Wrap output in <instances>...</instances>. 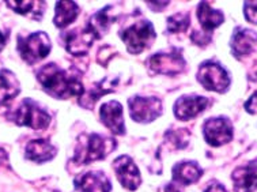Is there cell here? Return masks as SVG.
I'll use <instances>...</instances> for the list:
<instances>
[{
	"label": "cell",
	"instance_id": "cell-8",
	"mask_svg": "<svg viewBox=\"0 0 257 192\" xmlns=\"http://www.w3.org/2000/svg\"><path fill=\"white\" fill-rule=\"evenodd\" d=\"M149 67L154 74L173 76L184 72L187 61L181 55V51L173 49L170 52H159L153 55L149 59Z\"/></svg>",
	"mask_w": 257,
	"mask_h": 192
},
{
	"label": "cell",
	"instance_id": "cell-14",
	"mask_svg": "<svg viewBox=\"0 0 257 192\" xmlns=\"http://www.w3.org/2000/svg\"><path fill=\"white\" fill-rule=\"evenodd\" d=\"M99 119L106 128H109L114 135H124L125 127L122 119V107L117 101H109L101 105Z\"/></svg>",
	"mask_w": 257,
	"mask_h": 192
},
{
	"label": "cell",
	"instance_id": "cell-1",
	"mask_svg": "<svg viewBox=\"0 0 257 192\" xmlns=\"http://www.w3.org/2000/svg\"><path fill=\"white\" fill-rule=\"evenodd\" d=\"M37 79L42 84L44 90L55 99L66 100L71 97H82L84 93V87L79 78L68 74L55 63H49L40 68Z\"/></svg>",
	"mask_w": 257,
	"mask_h": 192
},
{
	"label": "cell",
	"instance_id": "cell-26",
	"mask_svg": "<svg viewBox=\"0 0 257 192\" xmlns=\"http://www.w3.org/2000/svg\"><path fill=\"white\" fill-rule=\"evenodd\" d=\"M243 17L249 24L257 25V0L243 3Z\"/></svg>",
	"mask_w": 257,
	"mask_h": 192
},
{
	"label": "cell",
	"instance_id": "cell-31",
	"mask_svg": "<svg viewBox=\"0 0 257 192\" xmlns=\"http://www.w3.org/2000/svg\"><path fill=\"white\" fill-rule=\"evenodd\" d=\"M165 192H181V191H180V189H178L173 183H170L165 187Z\"/></svg>",
	"mask_w": 257,
	"mask_h": 192
},
{
	"label": "cell",
	"instance_id": "cell-22",
	"mask_svg": "<svg viewBox=\"0 0 257 192\" xmlns=\"http://www.w3.org/2000/svg\"><path fill=\"white\" fill-rule=\"evenodd\" d=\"M78 14H79V6L75 2H57L55 6L53 22L57 28H67L78 18Z\"/></svg>",
	"mask_w": 257,
	"mask_h": 192
},
{
	"label": "cell",
	"instance_id": "cell-21",
	"mask_svg": "<svg viewBox=\"0 0 257 192\" xmlns=\"http://www.w3.org/2000/svg\"><path fill=\"white\" fill-rule=\"evenodd\" d=\"M21 91V83L14 72L10 70L0 71V105L14 100Z\"/></svg>",
	"mask_w": 257,
	"mask_h": 192
},
{
	"label": "cell",
	"instance_id": "cell-7",
	"mask_svg": "<svg viewBox=\"0 0 257 192\" xmlns=\"http://www.w3.org/2000/svg\"><path fill=\"white\" fill-rule=\"evenodd\" d=\"M130 105V115L132 120L136 123H147L154 122L162 115L164 105L162 101L157 97H142V95H134L128 101Z\"/></svg>",
	"mask_w": 257,
	"mask_h": 192
},
{
	"label": "cell",
	"instance_id": "cell-11",
	"mask_svg": "<svg viewBox=\"0 0 257 192\" xmlns=\"http://www.w3.org/2000/svg\"><path fill=\"white\" fill-rule=\"evenodd\" d=\"M229 45L231 55L237 57L238 60L245 56H249L257 47V33L252 29L237 26L231 34Z\"/></svg>",
	"mask_w": 257,
	"mask_h": 192
},
{
	"label": "cell",
	"instance_id": "cell-16",
	"mask_svg": "<svg viewBox=\"0 0 257 192\" xmlns=\"http://www.w3.org/2000/svg\"><path fill=\"white\" fill-rule=\"evenodd\" d=\"M75 187L79 192H110L112 184L103 172L93 170L75 180Z\"/></svg>",
	"mask_w": 257,
	"mask_h": 192
},
{
	"label": "cell",
	"instance_id": "cell-15",
	"mask_svg": "<svg viewBox=\"0 0 257 192\" xmlns=\"http://www.w3.org/2000/svg\"><path fill=\"white\" fill-rule=\"evenodd\" d=\"M234 191L254 192L257 189V158L239 166L231 174Z\"/></svg>",
	"mask_w": 257,
	"mask_h": 192
},
{
	"label": "cell",
	"instance_id": "cell-5",
	"mask_svg": "<svg viewBox=\"0 0 257 192\" xmlns=\"http://www.w3.org/2000/svg\"><path fill=\"white\" fill-rule=\"evenodd\" d=\"M120 37L128 48L130 53L138 55L154 42L155 30L150 21H139L130 28L120 32Z\"/></svg>",
	"mask_w": 257,
	"mask_h": 192
},
{
	"label": "cell",
	"instance_id": "cell-27",
	"mask_svg": "<svg viewBox=\"0 0 257 192\" xmlns=\"http://www.w3.org/2000/svg\"><path fill=\"white\" fill-rule=\"evenodd\" d=\"M192 41L197 44L199 47H204L207 44H210L211 41V34H207L206 32H195V33L192 34Z\"/></svg>",
	"mask_w": 257,
	"mask_h": 192
},
{
	"label": "cell",
	"instance_id": "cell-30",
	"mask_svg": "<svg viewBox=\"0 0 257 192\" xmlns=\"http://www.w3.org/2000/svg\"><path fill=\"white\" fill-rule=\"evenodd\" d=\"M147 5L151 10L154 11H162L164 9H166L169 5V2H147Z\"/></svg>",
	"mask_w": 257,
	"mask_h": 192
},
{
	"label": "cell",
	"instance_id": "cell-3",
	"mask_svg": "<svg viewBox=\"0 0 257 192\" xmlns=\"http://www.w3.org/2000/svg\"><path fill=\"white\" fill-rule=\"evenodd\" d=\"M196 79L204 89L215 93H226L231 83L227 70L215 60L203 61L197 70Z\"/></svg>",
	"mask_w": 257,
	"mask_h": 192
},
{
	"label": "cell",
	"instance_id": "cell-4",
	"mask_svg": "<svg viewBox=\"0 0 257 192\" xmlns=\"http://www.w3.org/2000/svg\"><path fill=\"white\" fill-rule=\"evenodd\" d=\"M10 120H13L18 126L29 127L33 130H44L49 126L52 117L36 101L26 99L22 101L21 107L15 112L11 113Z\"/></svg>",
	"mask_w": 257,
	"mask_h": 192
},
{
	"label": "cell",
	"instance_id": "cell-18",
	"mask_svg": "<svg viewBox=\"0 0 257 192\" xmlns=\"http://www.w3.org/2000/svg\"><path fill=\"white\" fill-rule=\"evenodd\" d=\"M197 19L203 32L210 34L214 29L219 28L224 22V15L220 10L212 9L207 2H200L197 6Z\"/></svg>",
	"mask_w": 257,
	"mask_h": 192
},
{
	"label": "cell",
	"instance_id": "cell-33",
	"mask_svg": "<svg viewBox=\"0 0 257 192\" xmlns=\"http://www.w3.org/2000/svg\"><path fill=\"white\" fill-rule=\"evenodd\" d=\"M254 75H256V78H257V70H256V74H254Z\"/></svg>",
	"mask_w": 257,
	"mask_h": 192
},
{
	"label": "cell",
	"instance_id": "cell-2",
	"mask_svg": "<svg viewBox=\"0 0 257 192\" xmlns=\"http://www.w3.org/2000/svg\"><path fill=\"white\" fill-rule=\"evenodd\" d=\"M116 149V141L109 136L98 134L82 135L78 139V146L75 149L74 162L78 165L91 164L94 161L103 159L109 153Z\"/></svg>",
	"mask_w": 257,
	"mask_h": 192
},
{
	"label": "cell",
	"instance_id": "cell-10",
	"mask_svg": "<svg viewBox=\"0 0 257 192\" xmlns=\"http://www.w3.org/2000/svg\"><path fill=\"white\" fill-rule=\"evenodd\" d=\"M208 107H210V99L203 97V95H196V94H187V95L180 97L174 104V116L177 117L178 120L187 122L199 116Z\"/></svg>",
	"mask_w": 257,
	"mask_h": 192
},
{
	"label": "cell",
	"instance_id": "cell-13",
	"mask_svg": "<svg viewBox=\"0 0 257 192\" xmlns=\"http://www.w3.org/2000/svg\"><path fill=\"white\" fill-rule=\"evenodd\" d=\"M63 37H64V42H66L67 51L72 53L74 56L86 55L89 48L93 45L94 40H95V36L87 26L83 29L71 30V32L64 34Z\"/></svg>",
	"mask_w": 257,
	"mask_h": 192
},
{
	"label": "cell",
	"instance_id": "cell-25",
	"mask_svg": "<svg viewBox=\"0 0 257 192\" xmlns=\"http://www.w3.org/2000/svg\"><path fill=\"white\" fill-rule=\"evenodd\" d=\"M189 131L185 128H180V130H172V131L166 132V138L170 142V145H173L176 149H184L187 147L188 142H189Z\"/></svg>",
	"mask_w": 257,
	"mask_h": 192
},
{
	"label": "cell",
	"instance_id": "cell-20",
	"mask_svg": "<svg viewBox=\"0 0 257 192\" xmlns=\"http://www.w3.org/2000/svg\"><path fill=\"white\" fill-rule=\"evenodd\" d=\"M113 10H114L113 6H106V7H103L101 11H98L97 14L93 15V17L90 18L89 24H87V28L93 32L95 38L102 37L103 34L109 30L110 25L116 21L117 15L112 14Z\"/></svg>",
	"mask_w": 257,
	"mask_h": 192
},
{
	"label": "cell",
	"instance_id": "cell-17",
	"mask_svg": "<svg viewBox=\"0 0 257 192\" xmlns=\"http://www.w3.org/2000/svg\"><path fill=\"white\" fill-rule=\"evenodd\" d=\"M55 155H56V147L48 139H36L29 142L25 150V157L38 164L51 161Z\"/></svg>",
	"mask_w": 257,
	"mask_h": 192
},
{
	"label": "cell",
	"instance_id": "cell-24",
	"mask_svg": "<svg viewBox=\"0 0 257 192\" xmlns=\"http://www.w3.org/2000/svg\"><path fill=\"white\" fill-rule=\"evenodd\" d=\"M169 33H183L187 32L189 26V15L188 14H176L169 17L166 21Z\"/></svg>",
	"mask_w": 257,
	"mask_h": 192
},
{
	"label": "cell",
	"instance_id": "cell-12",
	"mask_svg": "<svg viewBox=\"0 0 257 192\" xmlns=\"http://www.w3.org/2000/svg\"><path fill=\"white\" fill-rule=\"evenodd\" d=\"M113 169L116 172V176L121 185L130 191H135L142 184V176L139 169L132 161L131 157L128 155H121L114 159L113 162Z\"/></svg>",
	"mask_w": 257,
	"mask_h": 192
},
{
	"label": "cell",
	"instance_id": "cell-32",
	"mask_svg": "<svg viewBox=\"0 0 257 192\" xmlns=\"http://www.w3.org/2000/svg\"><path fill=\"white\" fill-rule=\"evenodd\" d=\"M5 45H6V37L3 36V33L0 32V51L5 48Z\"/></svg>",
	"mask_w": 257,
	"mask_h": 192
},
{
	"label": "cell",
	"instance_id": "cell-29",
	"mask_svg": "<svg viewBox=\"0 0 257 192\" xmlns=\"http://www.w3.org/2000/svg\"><path fill=\"white\" fill-rule=\"evenodd\" d=\"M204 192H227V189L219 183V181H216V180H212L210 181V184L207 185Z\"/></svg>",
	"mask_w": 257,
	"mask_h": 192
},
{
	"label": "cell",
	"instance_id": "cell-28",
	"mask_svg": "<svg viewBox=\"0 0 257 192\" xmlns=\"http://www.w3.org/2000/svg\"><path fill=\"white\" fill-rule=\"evenodd\" d=\"M243 108H245V111L248 113H250V115H256L257 113V91H254V93L250 95L248 99V101L245 103V105H243Z\"/></svg>",
	"mask_w": 257,
	"mask_h": 192
},
{
	"label": "cell",
	"instance_id": "cell-6",
	"mask_svg": "<svg viewBox=\"0 0 257 192\" xmlns=\"http://www.w3.org/2000/svg\"><path fill=\"white\" fill-rule=\"evenodd\" d=\"M18 51L26 63L34 64L49 55L51 40L44 32H37L28 37H18Z\"/></svg>",
	"mask_w": 257,
	"mask_h": 192
},
{
	"label": "cell",
	"instance_id": "cell-23",
	"mask_svg": "<svg viewBox=\"0 0 257 192\" xmlns=\"http://www.w3.org/2000/svg\"><path fill=\"white\" fill-rule=\"evenodd\" d=\"M9 5L10 9H13L15 13L21 15L34 14L41 15L42 9H45V2H32V0H26V2H6Z\"/></svg>",
	"mask_w": 257,
	"mask_h": 192
},
{
	"label": "cell",
	"instance_id": "cell-19",
	"mask_svg": "<svg viewBox=\"0 0 257 192\" xmlns=\"http://www.w3.org/2000/svg\"><path fill=\"white\" fill-rule=\"evenodd\" d=\"M204 170L200 168V165L195 161H183L178 162L173 168V180L176 183L189 185L199 181V178L203 176Z\"/></svg>",
	"mask_w": 257,
	"mask_h": 192
},
{
	"label": "cell",
	"instance_id": "cell-9",
	"mask_svg": "<svg viewBox=\"0 0 257 192\" xmlns=\"http://www.w3.org/2000/svg\"><path fill=\"white\" fill-rule=\"evenodd\" d=\"M204 139L212 147L227 145L233 139L234 128L231 120L226 116L211 117L204 122L203 126Z\"/></svg>",
	"mask_w": 257,
	"mask_h": 192
}]
</instances>
